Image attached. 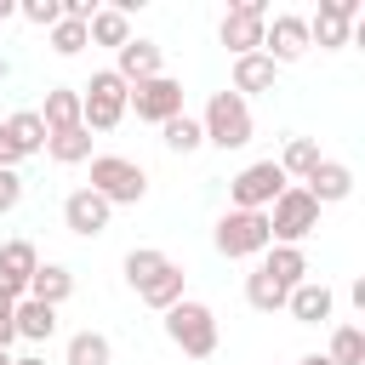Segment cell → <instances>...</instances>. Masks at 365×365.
Returning a JSON list of instances; mask_svg holds the SVG:
<instances>
[{
  "label": "cell",
  "mask_w": 365,
  "mask_h": 365,
  "mask_svg": "<svg viewBox=\"0 0 365 365\" xmlns=\"http://www.w3.org/2000/svg\"><path fill=\"white\" fill-rule=\"evenodd\" d=\"M165 336H171V348H182L188 359H211V354H217V314H211V302H200V297L171 302V308H165Z\"/></svg>",
  "instance_id": "6da1fadb"
},
{
  "label": "cell",
  "mask_w": 365,
  "mask_h": 365,
  "mask_svg": "<svg viewBox=\"0 0 365 365\" xmlns=\"http://www.w3.org/2000/svg\"><path fill=\"white\" fill-rule=\"evenodd\" d=\"M200 131H205V143L211 148H245L251 143V103L245 97H234V91H211L205 97V114H200Z\"/></svg>",
  "instance_id": "7a4b0ae2"
},
{
  "label": "cell",
  "mask_w": 365,
  "mask_h": 365,
  "mask_svg": "<svg viewBox=\"0 0 365 365\" xmlns=\"http://www.w3.org/2000/svg\"><path fill=\"white\" fill-rule=\"evenodd\" d=\"M125 80L114 74V68H97L86 86H80V125L86 131H114L120 120H125Z\"/></svg>",
  "instance_id": "3957f363"
},
{
  "label": "cell",
  "mask_w": 365,
  "mask_h": 365,
  "mask_svg": "<svg viewBox=\"0 0 365 365\" xmlns=\"http://www.w3.org/2000/svg\"><path fill=\"white\" fill-rule=\"evenodd\" d=\"M91 194H103L108 205H137L148 194V171L125 154H91Z\"/></svg>",
  "instance_id": "277c9868"
},
{
  "label": "cell",
  "mask_w": 365,
  "mask_h": 365,
  "mask_svg": "<svg viewBox=\"0 0 365 365\" xmlns=\"http://www.w3.org/2000/svg\"><path fill=\"white\" fill-rule=\"evenodd\" d=\"M262 217H268V240H274V245H302V240L319 228V205L308 200V188H302V182H291V188H285Z\"/></svg>",
  "instance_id": "5b68a950"
},
{
  "label": "cell",
  "mask_w": 365,
  "mask_h": 365,
  "mask_svg": "<svg viewBox=\"0 0 365 365\" xmlns=\"http://www.w3.org/2000/svg\"><path fill=\"white\" fill-rule=\"evenodd\" d=\"M211 245H217V257H262L274 240H268V217L262 211H222L217 217V228H211Z\"/></svg>",
  "instance_id": "8992f818"
},
{
  "label": "cell",
  "mask_w": 365,
  "mask_h": 365,
  "mask_svg": "<svg viewBox=\"0 0 365 365\" xmlns=\"http://www.w3.org/2000/svg\"><path fill=\"white\" fill-rule=\"evenodd\" d=\"M285 188H291V182H285L279 160H251V165L228 182V211H268Z\"/></svg>",
  "instance_id": "52a82bcc"
},
{
  "label": "cell",
  "mask_w": 365,
  "mask_h": 365,
  "mask_svg": "<svg viewBox=\"0 0 365 365\" xmlns=\"http://www.w3.org/2000/svg\"><path fill=\"white\" fill-rule=\"evenodd\" d=\"M262 29H268V0H234L217 23V40L234 57H251V51H262Z\"/></svg>",
  "instance_id": "ba28073f"
},
{
  "label": "cell",
  "mask_w": 365,
  "mask_h": 365,
  "mask_svg": "<svg viewBox=\"0 0 365 365\" xmlns=\"http://www.w3.org/2000/svg\"><path fill=\"white\" fill-rule=\"evenodd\" d=\"M125 114H137V120H148V125H165V120H177V114H182V80H171V74H154V80L131 86V91H125Z\"/></svg>",
  "instance_id": "9c48e42d"
},
{
  "label": "cell",
  "mask_w": 365,
  "mask_h": 365,
  "mask_svg": "<svg viewBox=\"0 0 365 365\" xmlns=\"http://www.w3.org/2000/svg\"><path fill=\"white\" fill-rule=\"evenodd\" d=\"M354 23H359V0H319V11L308 17V46L342 51L354 40Z\"/></svg>",
  "instance_id": "30bf717a"
},
{
  "label": "cell",
  "mask_w": 365,
  "mask_h": 365,
  "mask_svg": "<svg viewBox=\"0 0 365 365\" xmlns=\"http://www.w3.org/2000/svg\"><path fill=\"white\" fill-rule=\"evenodd\" d=\"M262 57H268L274 68L302 63V57H308V17H297V11L268 17V29H262Z\"/></svg>",
  "instance_id": "8fae6325"
},
{
  "label": "cell",
  "mask_w": 365,
  "mask_h": 365,
  "mask_svg": "<svg viewBox=\"0 0 365 365\" xmlns=\"http://www.w3.org/2000/svg\"><path fill=\"white\" fill-rule=\"evenodd\" d=\"M108 217H114V205H108L103 194H91V188H74V194L63 200V228H68V234H80V240L108 234Z\"/></svg>",
  "instance_id": "7c38bea8"
},
{
  "label": "cell",
  "mask_w": 365,
  "mask_h": 365,
  "mask_svg": "<svg viewBox=\"0 0 365 365\" xmlns=\"http://www.w3.org/2000/svg\"><path fill=\"white\" fill-rule=\"evenodd\" d=\"M34 268H40V251H34L29 240H6V245H0V297H6V302H23Z\"/></svg>",
  "instance_id": "4fadbf2b"
},
{
  "label": "cell",
  "mask_w": 365,
  "mask_h": 365,
  "mask_svg": "<svg viewBox=\"0 0 365 365\" xmlns=\"http://www.w3.org/2000/svg\"><path fill=\"white\" fill-rule=\"evenodd\" d=\"M285 314H291L297 325H325V319L336 314V291H331L325 279H302V285L285 297Z\"/></svg>",
  "instance_id": "5bb4252c"
},
{
  "label": "cell",
  "mask_w": 365,
  "mask_h": 365,
  "mask_svg": "<svg viewBox=\"0 0 365 365\" xmlns=\"http://www.w3.org/2000/svg\"><path fill=\"white\" fill-rule=\"evenodd\" d=\"M114 74L125 80V86H143V80H154V74H165V63H160V46L154 40H125L120 51H114Z\"/></svg>",
  "instance_id": "9a60e30c"
},
{
  "label": "cell",
  "mask_w": 365,
  "mask_h": 365,
  "mask_svg": "<svg viewBox=\"0 0 365 365\" xmlns=\"http://www.w3.org/2000/svg\"><path fill=\"white\" fill-rule=\"evenodd\" d=\"M302 188H308V200H314V205H336V200H348V194H354V171H348L342 160H319V165L308 171V182H302Z\"/></svg>",
  "instance_id": "2e32d148"
},
{
  "label": "cell",
  "mask_w": 365,
  "mask_h": 365,
  "mask_svg": "<svg viewBox=\"0 0 365 365\" xmlns=\"http://www.w3.org/2000/svg\"><path fill=\"white\" fill-rule=\"evenodd\" d=\"M257 268H262L279 291H297V285L308 279V251H302V245H268Z\"/></svg>",
  "instance_id": "e0dca14e"
},
{
  "label": "cell",
  "mask_w": 365,
  "mask_h": 365,
  "mask_svg": "<svg viewBox=\"0 0 365 365\" xmlns=\"http://www.w3.org/2000/svg\"><path fill=\"white\" fill-rule=\"evenodd\" d=\"M274 80H279V68L262 57V51H251V57H234V97H262V91H274Z\"/></svg>",
  "instance_id": "ac0fdd59"
},
{
  "label": "cell",
  "mask_w": 365,
  "mask_h": 365,
  "mask_svg": "<svg viewBox=\"0 0 365 365\" xmlns=\"http://www.w3.org/2000/svg\"><path fill=\"white\" fill-rule=\"evenodd\" d=\"M34 114H40L46 137H51V131H68V125H80V86H51V91H46V103H40Z\"/></svg>",
  "instance_id": "d6986e66"
},
{
  "label": "cell",
  "mask_w": 365,
  "mask_h": 365,
  "mask_svg": "<svg viewBox=\"0 0 365 365\" xmlns=\"http://www.w3.org/2000/svg\"><path fill=\"white\" fill-rule=\"evenodd\" d=\"M29 297H34V302H46V308H63V302L74 297V274H68L63 262H40V268H34V279H29Z\"/></svg>",
  "instance_id": "ffe728a7"
},
{
  "label": "cell",
  "mask_w": 365,
  "mask_h": 365,
  "mask_svg": "<svg viewBox=\"0 0 365 365\" xmlns=\"http://www.w3.org/2000/svg\"><path fill=\"white\" fill-rule=\"evenodd\" d=\"M11 319H17V342H51L57 336V308H46L34 297H23L11 308Z\"/></svg>",
  "instance_id": "44dd1931"
},
{
  "label": "cell",
  "mask_w": 365,
  "mask_h": 365,
  "mask_svg": "<svg viewBox=\"0 0 365 365\" xmlns=\"http://www.w3.org/2000/svg\"><path fill=\"white\" fill-rule=\"evenodd\" d=\"M86 34H91V46H114V51H120V46L131 40V17H125L120 6H97L91 23H86Z\"/></svg>",
  "instance_id": "7402d4cb"
},
{
  "label": "cell",
  "mask_w": 365,
  "mask_h": 365,
  "mask_svg": "<svg viewBox=\"0 0 365 365\" xmlns=\"http://www.w3.org/2000/svg\"><path fill=\"white\" fill-rule=\"evenodd\" d=\"M46 154H51L57 165H86V160H91V131H86V125L51 131V137H46Z\"/></svg>",
  "instance_id": "603a6c76"
},
{
  "label": "cell",
  "mask_w": 365,
  "mask_h": 365,
  "mask_svg": "<svg viewBox=\"0 0 365 365\" xmlns=\"http://www.w3.org/2000/svg\"><path fill=\"white\" fill-rule=\"evenodd\" d=\"M137 302H148V308H160V314H165L171 302H182V262H165V268L137 291Z\"/></svg>",
  "instance_id": "cb8c5ba5"
},
{
  "label": "cell",
  "mask_w": 365,
  "mask_h": 365,
  "mask_svg": "<svg viewBox=\"0 0 365 365\" xmlns=\"http://www.w3.org/2000/svg\"><path fill=\"white\" fill-rule=\"evenodd\" d=\"M108 359H114V342L103 331H74L63 348V365H108Z\"/></svg>",
  "instance_id": "d4e9b609"
},
{
  "label": "cell",
  "mask_w": 365,
  "mask_h": 365,
  "mask_svg": "<svg viewBox=\"0 0 365 365\" xmlns=\"http://www.w3.org/2000/svg\"><path fill=\"white\" fill-rule=\"evenodd\" d=\"M325 154H319V143L314 137H285V154H279V171H285V182L297 177V182H308V171L319 165Z\"/></svg>",
  "instance_id": "484cf974"
},
{
  "label": "cell",
  "mask_w": 365,
  "mask_h": 365,
  "mask_svg": "<svg viewBox=\"0 0 365 365\" xmlns=\"http://www.w3.org/2000/svg\"><path fill=\"white\" fill-rule=\"evenodd\" d=\"M165 262H171V257H165L160 245H131L120 268H125V285H131V291H143V285H148V279H154V274H160Z\"/></svg>",
  "instance_id": "4316f807"
},
{
  "label": "cell",
  "mask_w": 365,
  "mask_h": 365,
  "mask_svg": "<svg viewBox=\"0 0 365 365\" xmlns=\"http://www.w3.org/2000/svg\"><path fill=\"white\" fill-rule=\"evenodd\" d=\"M6 131H11V143L23 148V160H29V154H46V125H40L34 108H17V114L6 120Z\"/></svg>",
  "instance_id": "83f0119b"
},
{
  "label": "cell",
  "mask_w": 365,
  "mask_h": 365,
  "mask_svg": "<svg viewBox=\"0 0 365 365\" xmlns=\"http://www.w3.org/2000/svg\"><path fill=\"white\" fill-rule=\"evenodd\" d=\"M160 143H165L171 154H194V148H205V131H200L194 114H177V120L160 125Z\"/></svg>",
  "instance_id": "f1b7e54d"
},
{
  "label": "cell",
  "mask_w": 365,
  "mask_h": 365,
  "mask_svg": "<svg viewBox=\"0 0 365 365\" xmlns=\"http://www.w3.org/2000/svg\"><path fill=\"white\" fill-rule=\"evenodd\" d=\"M325 359H331V365H365V331H359V325H336Z\"/></svg>",
  "instance_id": "f546056e"
},
{
  "label": "cell",
  "mask_w": 365,
  "mask_h": 365,
  "mask_svg": "<svg viewBox=\"0 0 365 365\" xmlns=\"http://www.w3.org/2000/svg\"><path fill=\"white\" fill-rule=\"evenodd\" d=\"M285 297H291V291H279L262 268H257V274H245V302H251L257 314H279V308H285Z\"/></svg>",
  "instance_id": "4dcf8cb0"
},
{
  "label": "cell",
  "mask_w": 365,
  "mask_h": 365,
  "mask_svg": "<svg viewBox=\"0 0 365 365\" xmlns=\"http://www.w3.org/2000/svg\"><path fill=\"white\" fill-rule=\"evenodd\" d=\"M46 34H51V51H57V57H80V51L91 46L86 23H74V17H57V23L46 29Z\"/></svg>",
  "instance_id": "1f68e13d"
},
{
  "label": "cell",
  "mask_w": 365,
  "mask_h": 365,
  "mask_svg": "<svg viewBox=\"0 0 365 365\" xmlns=\"http://www.w3.org/2000/svg\"><path fill=\"white\" fill-rule=\"evenodd\" d=\"M17 17H23V23H34V29H51V23L63 17V0H23V6H17Z\"/></svg>",
  "instance_id": "d6a6232c"
},
{
  "label": "cell",
  "mask_w": 365,
  "mask_h": 365,
  "mask_svg": "<svg viewBox=\"0 0 365 365\" xmlns=\"http://www.w3.org/2000/svg\"><path fill=\"white\" fill-rule=\"evenodd\" d=\"M17 200H23V177L17 171H0V217L17 211Z\"/></svg>",
  "instance_id": "836d02e7"
},
{
  "label": "cell",
  "mask_w": 365,
  "mask_h": 365,
  "mask_svg": "<svg viewBox=\"0 0 365 365\" xmlns=\"http://www.w3.org/2000/svg\"><path fill=\"white\" fill-rule=\"evenodd\" d=\"M11 308H17V302L0 297V348H6V354H11V342H17V319H11Z\"/></svg>",
  "instance_id": "e575fe53"
},
{
  "label": "cell",
  "mask_w": 365,
  "mask_h": 365,
  "mask_svg": "<svg viewBox=\"0 0 365 365\" xmlns=\"http://www.w3.org/2000/svg\"><path fill=\"white\" fill-rule=\"evenodd\" d=\"M6 17H17V0H0V23H6Z\"/></svg>",
  "instance_id": "d590c367"
},
{
  "label": "cell",
  "mask_w": 365,
  "mask_h": 365,
  "mask_svg": "<svg viewBox=\"0 0 365 365\" xmlns=\"http://www.w3.org/2000/svg\"><path fill=\"white\" fill-rule=\"evenodd\" d=\"M297 365H331V359H325V354H302Z\"/></svg>",
  "instance_id": "8d00e7d4"
},
{
  "label": "cell",
  "mask_w": 365,
  "mask_h": 365,
  "mask_svg": "<svg viewBox=\"0 0 365 365\" xmlns=\"http://www.w3.org/2000/svg\"><path fill=\"white\" fill-rule=\"evenodd\" d=\"M11 365H46V359H40V354H23V359H11Z\"/></svg>",
  "instance_id": "74e56055"
},
{
  "label": "cell",
  "mask_w": 365,
  "mask_h": 365,
  "mask_svg": "<svg viewBox=\"0 0 365 365\" xmlns=\"http://www.w3.org/2000/svg\"><path fill=\"white\" fill-rule=\"evenodd\" d=\"M0 365H11V354H6V348H0Z\"/></svg>",
  "instance_id": "f35d334b"
}]
</instances>
